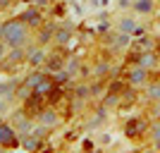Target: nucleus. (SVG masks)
Wrapping results in <instances>:
<instances>
[{"instance_id": "f03ea898", "label": "nucleus", "mask_w": 160, "mask_h": 153, "mask_svg": "<svg viewBox=\"0 0 160 153\" xmlns=\"http://www.w3.org/2000/svg\"><path fill=\"white\" fill-rule=\"evenodd\" d=\"M12 129L10 127H0V144H7V146H12L14 144V136H12Z\"/></svg>"}, {"instance_id": "7ed1b4c3", "label": "nucleus", "mask_w": 160, "mask_h": 153, "mask_svg": "<svg viewBox=\"0 0 160 153\" xmlns=\"http://www.w3.org/2000/svg\"><path fill=\"white\" fill-rule=\"evenodd\" d=\"M136 7H139L141 12H148V10H151V0H141V3H139Z\"/></svg>"}, {"instance_id": "f257e3e1", "label": "nucleus", "mask_w": 160, "mask_h": 153, "mask_svg": "<svg viewBox=\"0 0 160 153\" xmlns=\"http://www.w3.org/2000/svg\"><path fill=\"white\" fill-rule=\"evenodd\" d=\"M2 38H5L7 43H12V46H19V43L27 41V29H24V24H19V22H10V24L2 27Z\"/></svg>"}]
</instances>
